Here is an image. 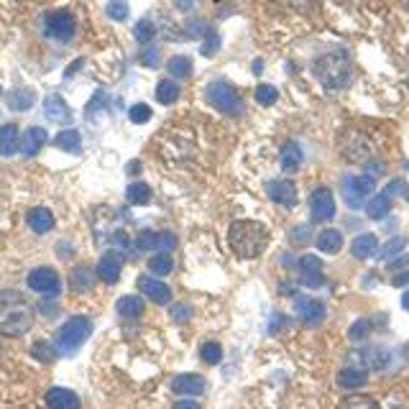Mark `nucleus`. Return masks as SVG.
Listing matches in <instances>:
<instances>
[{
	"label": "nucleus",
	"instance_id": "nucleus-1",
	"mask_svg": "<svg viewBox=\"0 0 409 409\" xmlns=\"http://www.w3.org/2000/svg\"><path fill=\"white\" fill-rule=\"evenodd\" d=\"M34 325V307L29 297L18 290L0 292V335L21 338Z\"/></svg>",
	"mask_w": 409,
	"mask_h": 409
},
{
	"label": "nucleus",
	"instance_id": "nucleus-2",
	"mask_svg": "<svg viewBox=\"0 0 409 409\" xmlns=\"http://www.w3.org/2000/svg\"><path fill=\"white\" fill-rule=\"evenodd\" d=\"M228 243L238 259H256L268 246V231L259 220H235L228 231Z\"/></svg>",
	"mask_w": 409,
	"mask_h": 409
},
{
	"label": "nucleus",
	"instance_id": "nucleus-3",
	"mask_svg": "<svg viewBox=\"0 0 409 409\" xmlns=\"http://www.w3.org/2000/svg\"><path fill=\"white\" fill-rule=\"evenodd\" d=\"M312 72H315V77L323 82V87H327V90H343L353 77L351 57H348V51H343V49L327 51V54H323V57L315 62Z\"/></svg>",
	"mask_w": 409,
	"mask_h": 409
},
{
	"label": "nucleus",
	"instance_id": "nucleus-4",
	"mask_svg": "<svg viewBox=\"0 0 409 409\" xmlns=\"http://www.w3.org/2000/svg\"><path fill=\"white\" fill-rule=\"evenodd\" d=\"M204 98H207V103H210L215 110H220V113L226 115H238L240 110H243V100H240L238 90H235L231 82H226V79H215V82H210L207 85V90H204Z\"/></svg>",
	"mask_w": 409,
	"mask_h": 409
},
{
	"label": "nucleus",
	"instance_id": "nucleus-5",
	"mask_svg": "<svg viewBox=\"0 0 409 409\" xmlns=\"http://www.w3.org/2000/svg\"><path fill=\"white\" fill-rule=\"evenodd\" d=\"M90 332H92V323L87 318H82V315L70 318L57 332V348L64 353L77 351V348L90 338Z\"/></svg>",
	"mask_w": 409,
	"mask_h": 409
},
{
	"label": "nucleus",
	"instance_id": "nucleus-6",
	"mask_svg": "<svg viewBox=\"0 0 409 409\" xmlns=\"http://www.w3.org/2000/svg\"><path fill=\"white\" fill-rule=\"evenodd\" d=\"M74 29H77V21L74 15L67 11V8H59V11H49L44 15V34L54 39L59 44H67L74 36Z\"/></svg>",
	"mask_w": 409,
	"mask_h": 409
},
{
	"label": "nucleus",
	"instance_id": "nucleus-7",
	"mask_svg": "<svg viewBox=\"0 0 409 409\" xmlns=\"http://www.w3.org/2000/svg\"><path fill=\"white\" fill-rule=\"evenodd\" d=\"M376 187V179L371 174H356V176H346L343 179V197H346V202L351 204L353 210H358L361 204L366 202V197L374 192Z\"/></svg>",
	"mask_w": 409,
	"mask_h": 409
},
{
	"label": "nucleus",
	"instance_id": "nucleus-8",
	"mask_svg": "<svg viewBox=\"0 0 409 409\" xmlns=\"http://www.w3.org/2000/svg\"><path fill=\"white\" fill-rule=\"evenodd\" d=\"M340 154L346 156L348 162H366L371 156V143L358 131H346L340 138Z\"/></svg>",
	"mask_w": 409,
	"mask_h": 409
},
{
	"label": "nucleus",
	"instance_id": "nucleus-9",
	"mask_svg": "<svg viewBox=\"0 0 409 409\" xmlns=\"http://www.w3.org/2000/svg\"><path fill=\"white\" fill-rule=\"evenodd\" d=\"M26 282H29V287L34 292H39V294H46V297L59 294V290H62V279H59L57 271H54V268H49V266L34 268Z\"/></svg>",
	"mask_w": 409,
	"mask_h": 409
},
{
	"label": "nucleus",
	"instance_id": "nucleus-10",
	"mask_svg": "<svg viewBox=\"0 0 409 409\" xmlns=\"http://www.w3.org/2000/svg\"><path fill=\"white\" fill-rule=\"evenodd\" d=\"M310 215L315 223H327L335 218V197L327 187H318L310 195Z\"/></svg>",
	"mask_w": 409,
	"mask_h": 409
},
{
	"label": "nucleus",
	"instance_id": "nucleus-11",
	"mask_svg": "<svg viewBox=\"0 0 409 409\" xmlns=\"http://www.w3.org/2000/svg\"><path fill=\"white\" fill-rule=\"evenodd\" d=\"M351 361L358 363V368H374V371H384L391 363V353L387 348L374 346V348H361V351L351 353Z\"/></svg>",
	"mask_w": 409,
	"mask_h": 409
},
{
	"label": "nucleus",
	"instance_id": "nucleus-12",
	"mask_svg": "<svg viewBox=\"0 0 409 409\" xmlns=\"http://www.w3.org/2000/svg\"><path fill=\"white\" fill-rule=\"evenodd\" d=\"M138 290L156 304H169L171 302V290L164 282H159L156 276H138Z\"/></svg>",
	"mask_w": 409,
	"mask_h": 409
},
{
	"label": "nucleus",
	"instance_id": "nucleus-13",
	"mask_svg": "<svg viewBox=\"0 0 409 409\" xmlns=\"http://www.w3.org/2000/svg\"><path fill=\"white\" fill-rule=\"evenodd\" d=\"M299 276H302V282L307 284V287H323L325 282V276H323V261H320L318 256H302L299 259Z\"/></svg>",
	"mask_w": 409,
	"mask_h": 409
},
{
	"label": "nucleus",
	"instance_id": "nucleus-14",
	"mask_svg": "<svg viewBox=\"0 0 409 409\" xmlns=\"http://www.w3.org/2000/svg\"><path fill=\"white\" fill-rule=\"evenodd\" d=\"M207 389V381L197 374H179L171 379V391L184 396H197Z\"/></svg>",
	"mask_w": 409,
	"mask_h": 409
},
{
	"label": "nucleus",
	"instance_id": "nucleus-15",
	"mask_svg": "<svg viewBox=\"0 0 409 409\" xmlns=\"http://www.w3.org/2000/svg\"><path fill=\"white\" fill-rule=\"evenodd\" d=\"M120 271H123V259L115 251H108V254L100 256L98 261V276L105 284H115L120 279Z\"/></svg>",
	"mask_w": 409,
	"mask_h": 409
},
{
	"label": "nucleus",
	"instance_id": "nucleus-16",
	"mask_svg": "<svg viewBox=\"0 0 409 409\" xmlns=\"http://www.w3.org/2000/svg\"><path fill=\"white\" fill-rule=\"evenodd\" d=\"M268 197L274 200L276 204H284V207H294L297 204V187L290 179H276V182L266 184Z\"/></svg>",
	"mask_w": 409,
	"mask_h": 409
},
{
	"label": "nucleus",
	"instance_id": "nucleus-17",
	"mask_svg": "<svg viewBox=\"0 0 409 409\" xmlns=\"http://www.w3.org/2000/svg\"><path fill=\"white\" fill-rule=\"evenodd\" d=\"M297 315L302 318V323L318 325L325 320V304L312 297H297Z\"/></svg>",
	"mask_w": 409,
	"mask_h": 409
},
{
	"label": "nucleus",
	"instance_id": "nucleus-18",
	"mask_svg": "<svg viewBox=\"0 0 409 409\" xmlns=\"http://www.w3.org/2000/svg\"><path fill=\"white\" fill-rule=\"evenodd\" d=\"M136 246L141 248V251H154V248H174L176 246V238L171 233H156V231H141V233L136 235Z\"/></svg>",
	"mask_w": 409,
	"mask_h": 409
},
{
	"label": "nucleus",
	"instance_id": "nucleus-19",
	"mask_svg": "<svg viewBox=\"0 0 409 409\" xmlns=\"http://www.w3.org/2000/svg\"><path fill=\"white\" fill-rule=\"evenodd\" d=\"M302 162H304L302 146H299L297 141H287V143H284L282 151H279V164H282L284 174H294V171H299Z\"/></svg>",
	"mask_w": 409,
	"mask_h": 409
},
{
	"label": "nucleus",
	"instance_id": "nucleus-20",
	"mask_svg": "<svg viewBox=\"0 0 409 409\" xmlns=\"http://www.w3.org/2000/svg\"><path fill=\"white\" fill-rule=\"evenodd\" d=\"M44 115H46L51 123H70L72 120V110H70V105L64 103L62 95H46V100H44Z\"/></svg>",
	"mask_w": 409,
	"mask_h": 409
},
{
	"label": "nucleus",
	"instance_id": "nucleus-21",
	"mask_svg": "<svg viewBox=\"0 0 409 409\" xmlns=\"http://www.w3.org/2000/svg\"><path fill=\"white\" fill-rule=\"evenodd\" d=\"M46 407L49 409H79V396L70 389L54 387L46 391Z\"/></svg>",
	"mask_w": 409,
	"mask_h": 409
},
{
	"label": "nucleus",
	"instance_id": "nucleus-22",
	"mask_svg": "<svg viewBox=\"0 0 409 409\" xmlns=\"http://www.w3.org/2000/svg\"><path fill=\"white\" fill-rule=\"evenodd\" d=\"M49 141V134L41 126H31L26 134L21 136V154L23 156H36L41 151L44 143Z\"/></svg>",
	"mask_w": 409,
	"mask_h": 409
},
{
	"label": "nucleus",
	"instance_id": "nucleus-23",
	"mask_svg": "<svg viewBox=\"0 0 409 409\" xmlns=\"http://www.w3.org/2000/svg\"><path fill=\"white\" fill-rule=\"evenodd\" d=\"M8 108L13 110V113H26L31 110L36 103V92L31 87H13V90L8 92Z\"/></svg>",
	"mask_w": 409,
	"mask_h": 409
},
{
	"label": "nucleus",
	"instance_id": "nucleus-24",
	"mask_svg": "<svg viewBox=\"0 0 409 409\" xmlns=\"http://www.w3.org/2000/svg\"><path fill=\"white\" fill-rule=\"evenodd\" d=\"M26 223H29V228L34 233L44 235L54 228V215H51L49 207H34V210H29V215H26Z\"/></svg>",
	"mask_w": 409,
	"mask_h": 409
},
{
	"label": "nucleus",
	"instance_id": "nucleus-25",
	"mask_svg": "<svg viewBox=\"0 0 409 409\" xmlns=\"http://www.w3.org/2000/svg\"><path fill=\"white\" fill-rule=\"evenodd\" d=\"M18 148H21V134H18V126H15V123L0 126V154L13 156Z\"/></svg>",
	"mask_w": 409,
	"mask_h": 409
},
{
	"label": "nucleus",
	"instance_id": "nucleus-26",
	"mask_svg": "<svg viewBox=\"0 0 409 409\" xmlns=\"http://www.w3.org/2000/svg\"><path fill=\"white\" fill-rule=\"evenodd\" d=\"M366 381H368L366 368L346 366L338 371V387L340 389H361V387H366Z\"/></svg>",
	"mask_w": 409,
	"mask_h": 409
},
{
	"label": "nucleus",
	"instance_id": "nucleus-27",
	"mask_svg": "<svg viewBox=\"0 0 409 409\" xmlns=\"http://www.w3.org/2000/svg\"><path fill=\"white\" fill-rule=\"evenodd\" d=\"M376 248H379V238H376L374 233H363V235H358V238H353L351 254L356 256V259H361V261H366V259H371V256L376 254Z\"/></svg>",
	"mask_w": 409,
	"mask_h": 409
},
{
	"label": "nucleus",
	"instance_id": "nucleus-28",
	"mask_svg": "<svg viewBox=\"0 0 409 409\" xmlns=\"http://www.w3.org/2000/svg\"><path fill=\"white\" fill-rule=\"evenodd\" d=\"M389 210H391V195H389L387 190L381 192V195H374V197L368 200V204H366V215L371 220L387 218Z\"/></svg>",
	"mask_w": 409,
	"mask_h": 409
},
{
	"label": "nucleus",
	"instance_id": "nucleus-29",
	"mask_svg": "<svg viewBox=\"0 0 409 409\" xmlns=\"http://www.w3.org/2000/svg\"><path fill=\"white\" fill-rule=\"evenodd\" d=\"M315 246H318L323 254H338L340 248H343V235H340V231L327 228V231H323V233L318 235Z\"/></svg>",
	"mask_w": 409,
	"mask_h": 409
},
{
	"label": "nucleus",
	"instance_id": "nucleus-30",
	"mask_svg": "<svg viewBox=\"0 0 409 409\" xmlns=\"http://www.w3.org/2000/svg\"><path fill=\"white\" fill-rule=\"evenodd\" d=\"M54 143H57V148L67 151V154H79V151H82V136H79V131H74V128L62 131V134L54 138Z\"/></svg>",
	"mask_w": 409,
	"mask_h": 409
},
{
	"label": "nucleus",
	"instance_id": "nucleus-31",
	"mask_svg": "<svg viewBox=\"0 0 409 409\" xmlns=\"http://www.w3.org/2000/svg\"><path fill=\"white\" fill-rule=\"evenodd\" d=\"M115 307H118L120 318H141L143 315V299L141 297H136V294L120 297Z\"/></svg>",
	"mask_w": 409,
	"mask_h": 409
},
{
	"label": "nucleus",
	"instance_id": "nucleus-32",
	"mask_svg": "<svg viewBox=\"0 0 409 409\" xmlns=\"http://www.w3.org/2000/svg\"><path fill=\"white\" fill-rule=\"evenodd\" d=\"M95 282V274H92V268L87 266H77L74 271L70 274V284L74 292H87Z\"/></svg>",
	"mask_w": 409,
	"mask_h": 409
},
{
	"label": "nucleus",
	"instance_id": "nucleus-33",
	"mask_svg": "<svg viewBox=\"0 0 409 409\" xmlns=\"http://www.w3.org/2000/svg\"><path fill=\"white\" fill-rule=\"evenodd\" d=\"M176 98H179V85H176L174 79H162L156 85V100L162 105H171V103H176Z\"/></svg>",
	"mask_w": 409,
	"mask_h": 409
},
{
	"label": "nucleus",
	"instance_id": "nucleus-34",
	"mask_svg": "<svg viewBox=\"0 0 409 409\" xmlns=\"http://www.w3.org/2000/svg\"><path fill=\"white\" fill-rule=\"evenodd\" d=\"M126 200H128L131 204H146L148 200H151V187H148L146 182H134V184H128Z\"/></svg>",
	"mask_w": 409,
	"mask_h": 409
},
{
	"label": "nucleus",
	"instance_id": "nucleus-35",
	"mask_svg": "<svg viewBox=\"0 0 409 409\" xmlns=\"http://www.w3.org/2000/svg\"><path fill=\"white\" fill-rule=\"evenodd\" d=\"M338 409H379V402L374 396L366 394H351L338 404Z\"/></svg>",
	"mask_w": 409,
	"mask_h": 409
},
{
	"label": "nucleus",
	"instance_id": "nucleus-36",
	"mask_svg": "<svg viewBox=\"0 0 409 409\" xmlns=\"http://www.w3.org/2000/svg\"><path fill=\"white\" fill-rule=\"evenodd\" d=\"M167 70H169L171 77L176 79H184L192 74V59L190 57H171L169 62H167Z\"/></svg>",
	"mask_w": 409,
	"mask_h": 409
},
{
	"label": "nucleus",
	"instance_id": "nucleus-37",
	"mask_svg": "<svg viewBox=\"0 0 409 409\" xmlns=\"http://www.w3.org/2000/svg\"><path fill=\"white\" fill-rule=\"evenodd\" d=\"M171 266H174V261H171V256L164 254V251L148 259V268H151V274H156V276H167L171 271Z\"/></svg>",
	"mask_w": 409,
	"mask_h": 409
},
{
	"label": "nucleus",
	"instance_id": "nucleus-38",
	"mask_svg": "<svg viewBox=\"0 0 409 409\" xmlns=\"http://www.w3.org/2000/svg\"><path fill=\"white\" fill-rule=\"evenodd\" d=\"M200 358L204 361V363H210V366H218L220 361H223V348H220V343H204L202 348H200Z\"/></svg>",
	"mask_w": 409,
	"mask_h": 409
},
{
	"label": "nucleus",
	"instance_id": "nucleus-39",
	"mask_svg": "<svg viewBox=\"0 0 409 409\" xmlns=\"http://www.w3.org/2000/svg\"><path fill=\"white\" fill-rule=\"evenodd\" d=\"M404 246H407V238L404 235H396V238H391V240H387L384 246H381V251H379V259H391V256H396V254H402L404 251Z\"/></svg>",
	"mask_w": 409,
	"mask_h": 409
},
{
	"label": "nucleus",
	"instance_id": "nucleus-40",
	"mask_svg": "<svg viewBox=\"0 0 409 409\" xmlns=\"http://www.w3.org/2000/svg\"><path fill=\"white\" fill-rule=\"evenodd\" d=\"M134 36H136V41H141V44H148V41H154V36H156V26L148 18H141V21L136 23V29H134Z\"/></svg>",
	"mask_w": 409,
	"mask_h": 409
},
{
	"label": "nucleus",
	"instance_id": "nucleus-41",
	"mask_svg": "<svg viewBox=\"0 0 409 409\" xmlns=\"http://www.w3.org/2000/svg\"><path fill=\"white\" fill-rule=\"evenodd\" d=\"M276 98H279V90H276L274 85H266V82H264V85L256 87V103H261V105L268 108V105H274Z\"/></svg>",
	"mask_w": 409,
	"mask_h": 409
},
{
	"label": "nucleus",
	"instance_id": "nucleus-42",
	"mask_svg": "<svg viewBox=\"0 0 409 409\" xmlns=\"http://www.w3.org/2000/svg\"><path fill=\"white\" fill-rule=\"evenodd\" d=\"M105 13L113 18V21H126L128 13H131V8H128L126 0H110L105 8Z\"/></svg>",
	"mask_w": 409,
	"mask_h": 409
},
{
	"label": "nucleus",
	"instance_id": "nucleus-43",
	"mask_svg": "<svg viewBox=\"0 0 409 409\" xmlns=\"http://www.w3.org/2000/svg\"><path fill=\"white\" fill-rule=\"evenodd\" d=\"M128 118H131V123H148L151 120V108L148 105H143V103H136L131 110H128Z\"/></svg>",
	"mask_w": 409,
	"mask_h": 409
},
{
	"label": "nucleus",
	"instance_id": "nucleus-44",
	"mask_svg": "<svg viewBox=\"0 0 409 409\" xmlns=\"http://www.w3.org/2000/svg\"><path fill=\"white\" fill-rule=\"evenodd\" d=\"M368 332H371V323H368V320H356V323L351 325L348 335H351V340H363Z\"/></svg>",
	"mask_w": 409,
	"mask_h": 409
},
{
	"label": "nucleus",
	"instance_id": "nucleus-45",
	"mask_svg": "<svg viewBox=\"0 0 409 409\" xmlns=\"http://www.w3.org/2000/svg\"><path fill=\"white\" fill-rule=\"evenodd\" d=\"M31 353H34V358L44 361V363H49V361H54V348L49 346V343H36L34 348H31Z\"/></svg>",
	"mask_w": 409,
	"mask_h": 409
},
{
	"label": "nucleus",
	"instance_id": "nucleus-46",
	"mask_svg": "<svg viewBox=\"0 0 409 409\" xmlns=\"http://www.w3.org/2000/svg\"><path fill=\"white\" fill-rule=\"evenodd\" d=\"M220 49V36L215 34V31H207V39H204V44H202V54L204 57H212V54H215V51Z\"/></svg>",
	"mask_w": 409,
	"mask_h": 409
},
{
	"label": "nucleus",
	"instance_id": "nucleus-47",
	"mask_svg": "<svg viewBox=\"0 0 409 409\" xmlns=\"http://www.w3.org/2000/svg\"><path fill=\"white\" fill-rule=\"evenodd\" d=\"M190 318H192L190 304H174V307H171V320H176V323H187Z\"/></svg>",
	"mask_w": 409,
	"mask_h": 409
},
{
	"label": "nucleus",
	"instance_id": "nucleus-48",
	"mask_svg": "<svg viewBox=\"0 0 409 409\" xmlns=\"http://www.w3.org/2000/svg\"><path fill=\"white\" fill-rule=\"evenodd\" d=\"M141 62L146 64V67H159V49H156V46H146V49L141 51Z\"/></svg>",
	"mask_w": 409,
	"mask_h": 409
},
{
	"label": "nucleus",
	"instance_id": "nucleus-49",
	"mask_svg": "<svg viewBox=\"0 0 409 409\" xmlns=\"http://www.w3.org/2000/svg\"><path fill=\"white\" fill-rule=\"evenodd\" d=\"M292 243H307V238H310V226H302V228H294L290 233Z\"/></svg>",
	"mask_w": 409,
	"mask_h": 409
},
{
	"label": "nucleus",
	"instance_id": "nucleus-50",
	"mask_svg": "<svg viewBox=\"0 0 409 409\" xmlns=\"http://www.w3.org/2000/svg\"><path fill=\"white\" fill-rule=\"evenodd\" d=\"M409 284V268L402 271V274H394L391 276V287H407Z\"/></svg>",
	"mask_w": 409,
	"mask_h": 409
},
{
	"label": "nucleus",
	"instance_id": "nucleus-51",
	"mask_svg": "<svg viewBox=\"0 0 409 409\" xmlns=\"http://www.w3.org/2000/svg\"><path fill=\"white\" fill-rule=\"evenodd\" d=\"M174 409H202L197 402H190V399H184V402H176Z\"/></svg>",
	"mask_w": 409,
	"mask_h": 409
},
{
	"label": "nucleus",
	"instance_id": "nucleus-52",
	"mask_svg": "<svg viewBox=\"0 0 409 409\" xmlns=\"http://www.w3.org/2000/svg\"><path fill=\"white\" fill-rule=\"evenodd\" d=\"M82 62H85V59H74V64H72L70 70L64 72V77H72V74H74V72H77L79 67H82Z\"/></svg>",
	"mask_w": 409,
	"mask_h": 409
},
{
	"label": "nucleus",
	"instance_id": "nucleus-53",
	"mask_svg": "<svg viewBox=\"0 0 409 409\" xmlns=\"http://www.w3.org/2000/svg\"><path fill=\"white\" fill-rule=\"evenodd\" d=\"M41 307H44V315H57V304L46 302V304H41Z\"/></svg>",
	"mask_w": 409,
	"mask_h": 409
},
{
	"label": "nucleus",
	"instance_id": "nucleus-54",
	"mask_svg": "<svg viewBox=\"0 0 409 409\" xmlns=\"http://www.w3.org/2000/svg\"><path fill=\"white\" fill-rule=\"evenodd\" d=\"M290 6H297V8H304V6H310L312 0H287Z\"/></svg>",
	"mask_w": 409,
	"mask_h": 409
},
{
	"label": "nucleus",
	"instance_id": "nucleus-55",
	"mask_svg": "<svg viewBox=\"0 0 409 409\" xmlns=\"http://www.w3.org/2000/svg\"><path fill=\"white\" fill-rule=\"evenodd\" d=\"M138 171H141V164L131 162V167H128V174H138Z\"/></svg>",
	"mask_w": 409,
	"mask_h": 409
},
{
	"label": "nucleus",
	"instance_id": "nucleus-56",
	"mask_svg": "<svg viewBox=\"0 0 409 409\" xmlns=\"http://www.w3.org/2000/svg\"><path fill=\"white\" fill-rule=\"evenodd\" d=\"M176 6L182 8V11H190V8H192V0H176Z\"/></svg>",
	"mask_w": 409,
	"mask_h": 409
},
{
	"label": "nucleus",
	"instance_id": "nucleus-57",
	"mask_svg": "<svg viewBox=\"0 0 409 409\" xmlns=\"http://www.w3.org/2000/svg\"><path fill=\"white\" fill-rule=\"evenodd\" d=\"M402 307H404V310H409V292H404V297H402Z\"/></svg>",
	"mask_w": 409,
	"mask_h": 409
},
{
	"label": "nucleus",
	"instance_id": "nucleus-58",
	"mask_svg": "<svg viewBox=\"0 0 409 409\" xmlns=\"http://www.w3.org/2000/svg\"><path fill=\"white\" fill-rule=\"evenodd\" d=\"M407 358H409V346H407Z\"/></svg>",
	"mask_w": 409,
	"mask_h": 409
}]
</instances>
